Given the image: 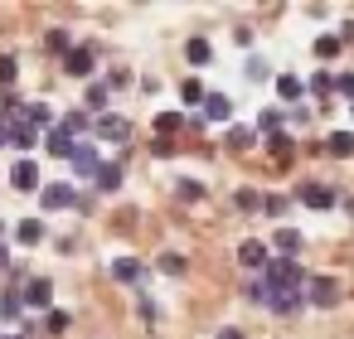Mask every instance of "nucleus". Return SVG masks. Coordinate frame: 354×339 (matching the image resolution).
<instances>
[{
	"mask_svg": "<svg viewBox=\"0 0 354 339\" xmlns=\"http://www.w3.org/2000/svg\"><path fill=\"white\" fill-rule=\"evenodd\" d=\"M267 291L277 296V291H296L306 276H301V267H296V257H277V262H267Z\"/></svg>",
	"mask_w": 354,
	"mask_h": 339,
	"instance_id": "1",
	"label": "nucleus"
},
{
	"mask_svg": "<svg viewBox=\"0 0 354 339\" xmlns=\"http://www.w3.org/2000/svg\"><path fill=\"white\" fill-rule=\"evenodd\" d=\"M68 165H73V175H78V180H93V175H97V165H102V155H97V146L78 141V146H73V155H68Z\"/></svg>",
	"mask_w": 354,
	"mask_h": 339,
	"instance_id": "2",
	"label": "nucleus"
},
{
	"mask_svg": "<svg viewBox=\"0 0 354 339\" xmlns=\"http://www.w3.org/2000/svg\"><path fill=\"white\" fill-rule=\"evenodd\" d=\"M20 300L35 305V310H49V305H54V281H49V276H30L25 291H20Z\"/></svg>",
	"mask_w": 354,
	"mask_h": 339,
	"instance_id": "3",
	"label": "nucleus"
},
{
	"mask_svg": "<svg viewBox=\"0 0 354 339\" xmlns=\"http://www.w3.org/2000/svg\"><path fill=\"white\" fill-rule=\"evenodd\" d=\"M93 131H97V141H131V122L127 117H112V112H102L93 122Z\"/></svg>",
	"mask_w": 354,
	"mask_h": 339,
	"instance_id": "4",
	"label": "nucleus"
},
{
	"mask_svg": "<svg viewBox=\"0 0 354 339\" xmlns=\"http://www.w3.org/2000/svg\"><path fill=\"white\" fill-rule=\"evenodd\" d=\"M306 291H310V296H306L310 305H335V300H339V281H335V276H310Z\"/></svg>",
	"mask_w": 354,
	"mask_h": 339,
	"instance_id": "5",
	"label": "nucleus"
},
{
	"mask_svg": "<svg viewBox=\"0 0 354 339\" xmlns=\"http://www.w3.org/2000/svg\"><path fill=\"white\" fill-rule=\"evenodd\" d=\"M301 204H306V209H335V189L320 184V180H306V184H301Z\"/></svg>",
	"mask_w": 354,
	"mask_h": 339,
	"instance_id": "6",
	"label": "nucleus"
},
{
	"mask_svg": "<svg viewBox=\"0 0 354 339\" xmlns=\"http://www.w3.org/2000/svg\"><path fill=\"white\" fill-rule=\"evenodd\" d=\"M39 204L54 213V209H68V204H78V194H73V184H44V189H39Z\"/></svg>",
	"mask_w": 354,
	"mask_h": 339,
	"instance_id": "7",
	"label": "nucleus"
},
{
	"mask_svg": "<svg viewBox=\"0 0 354 339\" xmlns=\"http://www.w3.org/2000/svg\"><path fill=\"white\" fill-rule=\"evenodd\" d=\"M64 73L68 78H93V49H68L64 54Z\"/></svg>",
	"mask_w": 354,
	"mask_h": 339,
	"instance_id": "8",
	"label": "nucleus"
},
{
	"mask_svg": "<svg viewBox=\"0 0 354 339\" xmlns=\"http://www.w3.org/2000/svg\"><path fill=\"white\" fill-rule=\"evenodd\" d=\"M20 112H25V107H20ZM6 131H10V146H15V151H35V141H39V131H35L25 117H15Z\"/></svg>",
	"mask_w": 354,
	"mask_h": 339,
	"instance_id": "9",
	"label": "nucleus"
},
{
	"mask_svg": "<svg viewBox=\"0 0 354 339\" xmlns=\"http://www.w3.org/2000/svg\"><path fill=\"white\" fill-rule=\"evenodd\" d=\"M10 184H15L20 194L39 189V165H35V160H15V170H10Z\"/></svg>",
	"mask_w": 354,
	"mask_h": 339,
	"instance_id": "10",
	"label": "nucleus"
},
{
	"mask_svg": "<svg viewBox=\"0 0 354 339\" xmlns=\"http://www.w3.org/2000/svg\"><path fill=\"white\" fill-rule=\"evenodd\" d=\"M93 180H97V189H102V194H117V189H122V165H117V160H102Z\"/></svg>",
	"mask_w": 354,
	"mask_h": 339,
	"instance_id": "11",
	"label": "nucleus"
},
{
	"mask_svg": "<svg viewBox=\"0 0 354 339\" xmlns=\"http://www.w3.org/2000/svg\"><path fill=\"white\" fill-rule=\"evenodd\" d=\"M204 117H209V122H228V117H233V102H228L223 93H204Z\"/></svg>",
	"mask_w": 354,
	"mask_h": 339,
	"instance_id": "12",
	"label": "nucleus"
},
{
	"mask_svg": "<svg viewBox=\"0 0 354 339\" xmlns=\"http://www.w3.org/2000/svg\"><path fill=\"white\" fill-rule=\"evenodd\" d=\"M325 151H330L335 160H349V155H354V131H330V136H325Z\"/></svg>",
	"mask_w": 354,
	"mask_h": 339,
	"instance_id": "13",
	"label": "nucleus"
},
{
	"mask_svg": "<svg viewBox=\"0 0 354 339\" xmlns=\"http://www.w3.org/2000/svg\"><path fill=\"white\" fill-rule=\"evenodd\" d=\"M20 117H25V122H30L35 131H44V126L54 131V112H49V102H30V107H25Z\"/></svg>",
	"mask_w": 354,
	"mask_h": 339,
	"instance_id": "14",
	"label": "nucleus"
},
{
	"mask_svg": "<svg viewBox=\"0 0 354 339\" xmlns=\"http://www.w3.org/2000/svg\"><path fill=\"white\" fill-rule=\"evenodd\" d=\"M44 146H49V155H59V160H68V155H73V146H78V141H73V136H68V131H59V126H54V131H49V136H44Z\"/></svg>",
	"mask_w": 354,
	"mask_h": 339,
	"instance_id": "15",
	"label": "nucleus"
},
{
	"mask_svg": "<svg viewBox=\"0 0 354 339\" xmlns=\"http://www.w3.org/2000/svg\"><path fill=\"white\" fill-rule=\"evenodd\" d=\"M238 262H243V267H252V271H257V267H267V262H272V257H267V242H243V247H238Z\"/></svg>",
	"mask_w": 354,
	"mask_h": 339,
	"instance_id": "16",
	"label": "nucleus"
},
{
	"mask_svg": "<svg viewBox=\"0 0 354 339\" xmlns=\"http://www.w3.org/2000/svg\"><path fill=\"white\" fill-rule=\"evenodd\" d=\"M185 59H189L194 68H204V64L214 59V44H209V39L199 35V39H189V44H185Z\"/></svg>",
	"mask_w": 354,
	"mask_h": 339,
	"instance_id": "17",
	"label": "nucleus"
},
{
	"mask_svg": "<svg viewBox=\"0 0 354 339\" xmlns=\"http://www.w3.org/2000/svg\"><path fill=\"white\" fill-rule=\"evenodd\" d=\"M277 93H281V102H301V97H306V83H301L296 73H281V78H277Z\"/></svg>",
	"mask_w": 354,
	"mask_h": 339,
	"instance_id": "18",
	"label": "nucleus"
},
{
	"mask_svg": "<svg viewBox=\"0 0 354 339\" xmlns=\"http://www.w3.org/2000/svg\"><path fill=\"white\" fill-rule=\"evenodd\" d=\"M15 238H20L25 247H35V242H44V223H39V218H20V228H15Z\"/></svg>",
	"mask_w": 354,
	"mask_h": 339,
	"instance_id": "19",
	"label": "nucleus"
},
{
	"mask_svg": "<svg viewBox=\"0 0 354 339\" xmlns=\"http://www.w3.org/2000/svg\"><path fill=\"white\" fill-rule=\"evenodd\" d=\"M112 276H117V281H141V262H136V257H117V262H112Z\"/></svg>",
	"mask_w": 354,
	"mask_h": 339,
	"instance_id": "20",
	"label": "nucleus"
},
{
	"mask_svg": "<svg viewBox=\"0 0 354 339\" xmlns=\"http://www.w3.org/2000/svg\"><path fill=\"white\" fill-rule=\"evenodd\" d=\"M296 305H301V296H296V291H277V296L267 300V310H272V315H291Z\"/></svg>",
	"mask_w": 354,
	"mask_h": 339,
	"instance_id": "21",
	"label": "nucleus"
},
{
	"mask_svg": "<svg viewBox=\"0 0 354 339\" xmlns=\"http://www.w3.org/2000/svg\"><path fill=\"white\" fill-rule=\"evenodd\" d=\"M20 315H25L20 291H6V296H0V320H20Z\"/></svg>",
	"mask_w": 354,
	"mask_h": 339,
	"instance_id": "22",
	"label": "nucleus"
},
{
	"mask_svg": "<svg viewBox=\"0 0 354 339\" xmlns=\"http://www.w3.org/2000/svg\"><path fill=\"white\" fill-rule=\"evenodd\" d=\"M107 93H112L107 83H93V88H88V97H83V102H88V112H97V117H102V112H107Z\"/></svg>",
	"mask_w": 354,
	"mask_h": 339,
	"instance_id": "23",
	"label": "nucleus"
},
{
	"mask_svg": "<svg viewBox=\"0 0 354 339\" xmlns=\"http://www.w3.org/2000/svg\"><path fill=\"white\" fill-rule=\"evenodd\" d=\"M306 93H315V97H320V102H325V97H330V93H335V78H330V73H325V68H320V73H315V78H310V83H306Z\"/></svg>",
	"mask_w": 354,
	"mask_h": 339,
	"instance_id": "24",
	"label": "nucleus"
},
{
	"mask_svg": "<svg viewBox=\"0 0 354 339\" xmlns=\"http://www.w3.org/2000/svg\"><path fill=\"white\" fill-rule=\"evenodd\" d=\"M228 146H233V151H248V146H257V131H248V126H228Z\"/></svg>",
	"mask_w": 354,
	"mask_h": 339,
	"instance_id": "25",
	"label": "nucleus"
},
{
	"mask_svg": "<svg viewBox=\"0 0 354 339\" xmlns=\"http://www.w3.org/2000/svg\"><path fill=\"white\" fill-rule=\"evenodd\" d=\"M339 49H344V44H339V35H320V39H315V59H335Z\"/></svg>",
	"mask_w": 354,
	"mask_h": 339,
	"instance_id": "26",
	"label": "nucleus"
},
{
	"mask_svg": "<svg viewBox=\"0 0 354 339\" xmlns=\"http://www.w3.org/2000/svg\"><path fill=\"white\" fill-rule=\"evenodd\" d=\"M59 131H68V136H78V131H88V112H68L64 122H54Z\"/></svg>",
	"mask_w": 354,
	"mask_h": 339,
	"instance_id": "27",
	"label": "nucleus"
},
{
	"mask_svg": "<svg viewBox=\"0 0 354 339\" xmlns=\"http://www.w3.org/2000/svg\"><path fill=\"white\" fill-rule=\"evenodd\" d=\"M180 126H185V117H180V112H160V117H156V131H160V136H175Z\"/></svg>",
	"mask_w": 354,
	"mask_h": 339,
	"instance_id": "28",
	"label": "nucleus"
},
{
	"mask_svg": "<svg viewBox=\"0 0 354 339\" xmlns=\"http://www.w3.org/2000/svg\"><path fill=\"white\" fill-rule=\"evenodd\" d=\"M44 44H49L54 54H68V49H73V39H68V30H49V35H44Z\"/></svg>",
	"mask_w": 354,
	"mask_h": 339,
	"instance_id": "29",
	"label": "nucleus"
},
{
	"mask_svg": "<svg viewBox=\"0 0 354 339\" xmlns=\"http://www.w3.org/2000/svg\"><path fill=\"white\" fill-rule=\"evenodd\" d=\"M267 151H272L277 160H291V141H286L281 131H272V136H267Z\"/></svg>",
	"mask_w": 354,
	"mask_h": 339,
	"instance_id": "30",
	"label": "nucleus"
},
{
	"mask_svg": "<svg viewBox=\"0 0 354 339\" xmlns=\"http://www.w3.org/2000/svg\"><path fill=\"white\" fill-rule=\"evenodd\" d=\"M175 194H180L185 204H194V199H204V184H199V180H180V184H175Z\"/></svg>",
	"mask_w": 354,
	"mask_h": 339,
	"instance_id": "31",
	"label": "nucleus"
},
{
	"mask_svg": "<svg viewBox=\"0 0 354 339\" xmlns=\"http://www.w3.org/2000/svg\"><path fill=\"white\" fill-rule=\"evenodd\" d=\"M272 242H277L281 252H296V247H301V233H296V228H277V238H272Z\"/></svg>",
	"mask_w": 354,
	"mask_h": 339,
	"instance_id": "32",
	"label": "nucleus"
},
{
	"mask_svg": "<svg viewBox=\"0 0 354 339\" xmlns=\"http://www.w3.org/2000/svg\"><path fill=\"white\" fill-rule=\"evenodd\" d=\"M15 73H20V64L10 59V54H0V88L10 93V83H15Z\"/></svg>",
	"mask_w": 354,
	"mask_h": 339,
	"instance_id": "33",
	"label": "nucleus"
},
{
	"mask_svg": "<svg viewBox=\"0 0 354 339\" xmlns=\"http://www.w3.org/2000/svg\"><path fill=\"white\" fill-rule=\"evenodd\" d=\"M160 271H165V276H180V271H185V257H180V252H160Z\"/></svg>",
	"mask_w": 354,
	"mask_h": 339,
	"instance_id": "34",
	"label": "nucleus"
},
{
	"mask_svg": "<svg viewBox=\"0 0 354 339\" xmlns=\"http://www.w3.org/2000/svg\"><path fill=\"white\" fill-rule=\"evenodd\" d=\"M180 97H185V102H199V107H204V88H199L194 78H185V83H180Z\"/></svg>",
	"mask_w": 354,
	"mask_h": 339,
	"instance_id": "35",
	"label": "nucleus"
},
{
	"mask_svg": "<svg viewBox=\"0 0 354 339\" xmlns=\"http://www.w3.org/2000/svg\"><path fill=\"white\" fill-rule=\"evenodd\" d=\"M68 325H73V320H68L64 310H49V320H44V329H49V334H64Z\"/></svg>",
	"mask_w": 354,
	"mask_h": 339,
	"instance_id": "36",
	"label": "nucleus"
},
{
	"mask_svg": "<svg viewBox=\"0 0 354 339\" xmlns=\"http://www.w3.org/2000/svg\"><path fill=\"white\" fill-rule=\"evenodd\" d=\"M257 126H262V131H267V136H272V131H277V126H281V112H277V107H267V112H262V117H257Z\"/></svg>",
	"mask_w": 354,
	"mask_h": 339,
	"instance_id": "37",
	"label": "nucleus"
},
{
	"mask_svg": "<svg viewBox=\"0 0 354 339\" xmlns=\"http://www.w3.org/2000/svg\"><path fill=\"white\" fill-rule=\"evenodd\" d=\"M248 300H252V305H267V300H272L267 281H252V286H248Z\"/></svg>",
	"mask_w": 354,
	"mask_h": 339,
	"instance_id": "38",
	"label": "nucleus"
},
{
	"mask_svg": "<svg viewBox=\"0 0 354 339\" xmlns=\"http://www.w3.org/2000/svg\"><path fill=\"white\" fill-rule=\"evenodd\" d=\"M248 78L262 83V78H267V59H248Z\"/></svg>",
	"mask_w": 354,
	"mask_h": 339,
	"instance_id": "39",
	"label": "nucleus"
},
{
	"mask_svg": "<svg viewBox=\"0 0 354 339\" xmlns=\"http://www.w3.org/2000/svg\"><path fill=\"white\" fill-rule=\"evenodd\" d=\"M238 209H248V213H252V209H262V199H257L252 189H238Z\"/></svg>",
	"mask_w": 354,
	"mask_h": 339,
	"instance_id": "40",
	"label": "nucleus"
},
{
	"mask_svg": "<svg viewBox=\"0 0 354 339\" xmlns=\"http://www.w3.org/2000/svg\"><path fill=\"white\" fill-rule=\"evenodd\" d=\"M335 93H344V97H354V73H339V78H335Z\"/></svg>",
	"mask_w": 354,
	"mask_h": 339,
	"instance_id": "41",
	"label": "nucleus"
},
{
	"mask_svg": "<svg viewBox=\"0 0 354 339\" xmlns=\"http://www.w3.org/2000/svg\"><path fill=\"white\" fill-rule=\"evenodd\" d=\"M262 209H267V213H272V218H277V213H281V209H286V199H277V194H272V199H262Z\"/></svg>",
	"mask_w": 354,
	"mask_h": 339,
	"instance_id": "42",
	"label": "nucleus"
},
{
	"mask_svg": "<svg viewBox=\"0 0 354 339\" xmlns=\"http://www.w3.org/2000/svg\"><path fill=\"white\" fill-rule=\"evenodd\" d=\"M339 44H354V20H349V25L339 30Z\"/></svg>",
	"mask_w": 354,
	"mask_h": 339,
	"instance_id": "43",
	"label": "nucleus"
},
{
	"mask_svg": "<svg viewBox=\"0 0 354 339\" xmlns=\"http://www.w3.org/2000/svg\"><path fill=\"white\" fill-rule=\"evenodd\" d=\"M0 271H10V252H6V242H0Z\"/></svg>",
	"mask_w": 354,
	"mask_h": 339,
	"instance_id": "44",
	"label": "nucleus"
},
{
	"mask_svg": "<svg viewBox=\"0 0 354 339\" xmlns=\"http://www.w3.org/2000/svg\"><path fill=\"white\" fill-rule=\"evenodd\" d=\"M218 339H243V329H218Z\"/></svg>",
	"mask_w": 354,
	"mask_h": 339,
	"instance_id": "45",
	"label": "nucleus"
},
{
	"mask_svg": "<svg viewBox=\"0 0 354 339\" xmlns=\"http://www.w3.org/2000/svg\"><path fill=\"white\" fill-rule=\"evenodd\" d=\"M0 339H35V329H25V334H0Z\"/></svg>",
	"mask_w": 354,
	"mask_h": 339,
	"instance_id": "46",
	"label": "nucleus"
},
{
	"mask_svg": "<svg viewBox=\"0 0 354 339\" xmlns=\"http://www.w3.org/2000/svg\"><path fill=\"white\" fill-rule=\"evenodd\" d=\"M0 146H10V131H6V126H0Z\"/></svg>",
	"mask_w": 354,
	"mask_h": 339,
	"instance_id": "47",
	"label": "nucleus"
},
{
	"mask_svg": "<svg viewBox=\"0 0 354 339\" xmlns=\"http://www.w3.org/2000/svg\"><path fill=\"white\" fill-rule=\"evenodd\" d=\"M344 209H349V213H354V199H349V204H344Z\"/></svg>",
	"mask_w": 354,
	"mask_h": 339,
	"instance_id": "48",
	"label": "nucleus"
},
{
	"mask_svg": "<svg viewBox=\"0 0 354 339\" xmlns=\"http://www.w3.org/2000/svg\"><path fill=\"white\" fill-rule=\"evenodd\" d=\"M0 233H6V218H0Z\"/></svg>",
	"mask_w": 354,
	"mask_h": 339,
	"instance_id": "49",
	"label": "nucleus"
},
{
	"mask_svg": "<svg viewBox=\"0 0 354 339\" xmlns=\"http://www.w3.org/2000/svg\"><path fill=\"white\" fill-rule=\"evenodd\" d=\"M349 117H354V107H349Z\"/></svg>",
	"mask_w": 354,
	"mask_h": 339,
	"instance_id": "50",
	"label": "nucleus"
}]
</instances>
